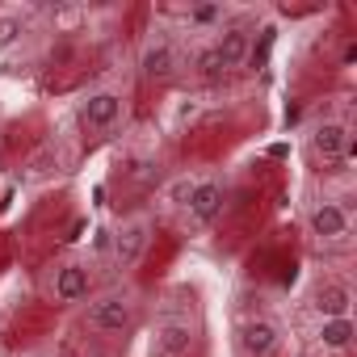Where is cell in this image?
I'll use <instances>...</instances> for the list:
<instances>
[{"label":"cell","instance_id":"obj_15","mask_svg":"<svg viewBox=\"0 0 357 357\" xmlns=\"http://www.w3.org/2000/svg\"><path fill=\"white\" fill-rule=\"evenodd\" d=\"M17 34H22V22H17V17H0V51L13 47V43H17Z\"/></svg>","mask_w":357,"mask_h":357},{"label":"cell","instance_id":"obj_9","mask_svg":"<svg viewBox=\"0 0 357 357\" xmlns=\"http://www.w3.org/2000/svg\"><path fill=\"white\" fill-rule=\"evenodd\" d=\"M51 298L59 307H80L93 298V269L80 265V261H68L51 273Z\"/></svg>","mask_w":357,"mask_h":357},{"label":"cell","instance_id":"obj_6","mask_svg":"<svg viewBox=\"0 0 357 357\" xmlns=\"http://www.w3.org/2000/svg\"><path fill=\"white\" fill-rule=\"evenodd\" d=\"M307 231H311L315 244H344L349 231H353V219H349V211L340 202L324 198V202H315L307 211Z\"/></svg>","mask_w":357,"mask_h":357},{"label":"cell","instance_id":"obj_10","mask_svg":"<svg viewBox=\"0 0 357 357\" xmlns=\"http://www.w3.org/2000/svg\"><path fill=\"white\" fill-rule=\"evenodd\" d=\"M194 340H198V332H194L190 319H160L155 332H151L147 357H190Z\"/></svg>","mask_w":357,"mask_h":357},{"label":"cell","instance_id":"obj_2","mask_svg":"<svg viewBox=\"0 0 357 357\" xmlns=\"http://www.w3.org/2000/svg\"><path fill=\"white\" fill-rule=\"evenodd\" d=\"M139 319V303L130 290H109L101 298H89V324L101 336H126Z\"/></svg>","mask_w":357,"mask_h":357},{"label":"cell","instance_id":"obj_11","mask_svg":"<svg viewBox=\"0 0 357 357\" xmlns=\"http://www.w3.org/2000/svg\"><path fill=\"white\" fill-rule=\"evenodd\" d=\"M311 155L319 164H344V155H349V126L336 122V118L319 122L311 130Z\"/></svg>","mask_w":357,"mask_h":357},{"label":"cell","instance_id":"obj_12","mask_svg":"<svg viewBox=\"0 0 357 357\" xmlns=\"http://www.w3.org/2000/svg\"><path fill=\"white\" fill-rule=\"evenodd\" d=\"M353 336H357L353 315H340V319H319V328H315V344H319L324 353H344V349L353 344Z\"/></svg>","mask_w":357,"mask_h":357},{"label":"cell","instance_id":"obj_14","mask_svg":"<svg viewBox=\"0 0 357 357\" xmlns=\"http://www.w3.org/2000/svg\"><path fill=\"white\" fill-rule=\"evenodd\" d=\"M185 17H190V26H219L223 22V5H194Z\"/></svg>","mask_w":357,"mask_h":357},{"label":"cell","instance_id":"obj_3","mask_svg":"<svg viewBox=\"0 0 357 357\" xmlns=\"http://www.w3.org/2000/svg\"><path fill=\"white\" fill-rule=\"evenodd\" d=\"M76 118H80V126L89 135H105L126 118V97L114 93V89H89L76 101Z\"/></svg>","mask_w":357,"mask_h":357},{"label":"cell","instance_id":"obj_13","mask_svg":"<svg viewBox=\"0 0 357 357\" xmlns=\"http://www.w3.org/2000/svg\"><path fill=\"white\" fill-rule=\"evenodd\" d=\"M349 307H353V290H349L344 282H332V286H324V290L315 294L319 319H340V315H349Z\"/></svg>","mask_w":357,"mask_h":357},{"label":"cell","instance_id":"obj_8","mask_svg":"<svg viewBox=\"0 0 357 357\" xmlns=\"http://www.w3.org/2000/svg\"><path fill=\"white\" fill-rule=\"evenodd\" d=\"M176 68H181V51H176V43L168 34H147L143 47H139L143 80H168V76H176Z\"/></svg>","mask_w":357,"mask_h":357},{"label":"cell","instance_id":"obj_4","mask_svg":"<svg viewBox=\"0 0 357 357\" xmlns=\"http://www.w3.org/2000/svg\"><path fill=\"white\" fill-rule=\"evenodd\" d=\"M151 244V219L147 215H135V219H122L118 231H114V244H109V257H114V269H135L143 261Z\"/></svg>","mask_w":357,"mask_h":357},{"label":"cell","instance_id":"obj_7","mask_svg":"<svg viewBox=\"0 0 357 357\" xmlns=\"http://www.w3.org/2000/svg\"><path fill=\"white\" fill-rule=\"evenodd\" d=\"M236 344H240L244 357H278V349H282V328H278V319H269V315H248V319H240V328H236Z\"/></svg>","mask_w":357,"mask_h":357},{"label":"cell","instance_id":"obj_1","mask_svg":"<svg viewBox=\"0 0 357 357\" xmlns=\"http://www.w3.org/2000/svg\"><path fill=\"white\" fill-rule=\"evenodd\" d=\"M248 51H252L248 30H244V26H227V30L215 34L211 47L198 51V68H202V76H223V72L240 68V63L248 59Z\"/></svg>","mask_w":357,"mask_h":357},{"label":"cell","instance_id":"obj_5","mask_svg":"<svg viewBox=\"0 0 357 357\" xmlns=\"http://www.w3.org/2000/svg\"><path fill=\"white\" fill-rule=\"evenodd\" d=\"M223 206H227V181H219V176H202L185 194V215L194 227H211L223 215Z\"/></svg>","mask_w":357,"mask_h":357}]
</instances>
